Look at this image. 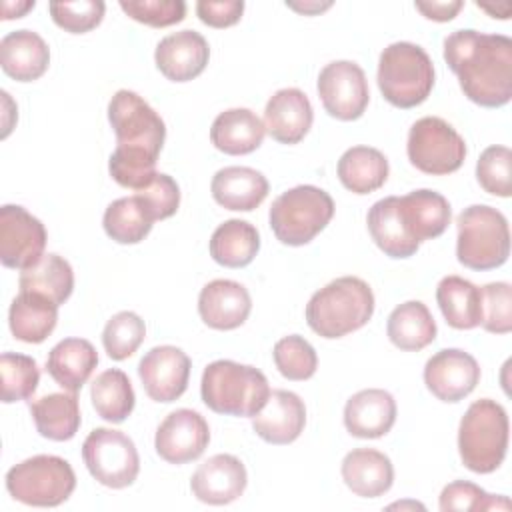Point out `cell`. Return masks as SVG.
<instances>
[{
  "instance_id": "cell-48",
  "label": "cell",
  "mask_w": 512,
  "mask_h": 512,
  "mask_svg": "<svg viewBox=\"0 0 512 512\" xmlns=\"http://www.w3.org/2000/svg\"><path fill=\"white\" fill-rule=\"evenodd\" d=\"M242 12H244L242 0H224V2L200 0V2H196L198 18L212 28L234 26L242 18Z\"/></svg>"
},
{
  "instance_id": "cell-8",
  "label": "cell",
  "mask_w": 512,
  "mask_h": 512,
  "mask_svg": "<svg viewBox=\"0 0 512 512\" xmlns=\"http://www.w3.org/2000/svg\"><path fill=\"white\" fill-rule=\"evenodd\" d=\"M334 216L332 196L312 184L282 192L270 206V228L288 246H304L320 234Z\"/></svg>"
},
{
  "instance_id": "cell-27",
  "label": "cell",
  "mask_w": 512,
  "mask_h": 512,
  "mask_svg": "<svg viewBox=\"0 0 512 512\" xmlns=\"http://www.w3.org/2000/svg\"><path fill=\"white\" fill-rule=\"evenodd\" d=\"M98 366L96 348L84 338L60 340L46 358V372L68 392H78Z\"/></svg>"
},
{
  "instance_id": "cell-39",
  "label": "cell",
  "mask_w": 512,
  "mask_h": 512,
  "mask_svg": "<svg viewBox=\"0 0 512 512\" xmlns=\"http://www.w3.org/2000/svg\"><path fill=\"white\" fill-rule=\"evenodd\" d=\"M40 382V370L34 358L16 352H2L0 356V384L2 402L12 404L30 398Z\"/></svg>"
},
{
  "instance_id": "cell-20",
  "label": "cell",
  "mask_w": 512,
  "mask_h": 512,
  "mask_svg": "<svg viewBox=\"0 0 512 512\" xmlns=\"http://www.w3.org/2000/svg\"><path fill=\"white\" fill-rule=\"evenodd\" d=\"M306 424V406L290 390H272L262 410L252 416L254 432L268 444L294 442Z\"/></svg>"
},
{
  "instance_id": "cell-21",
  "label": "cell",
  "mask_w": 512,
  "mask_h": 512,
  "mask_svg": "<svg viewBox=\"0 0 512 512\" xmlns=\"http://www.w3.org/2000/svg\"><path fill=\"white\" fill-rule=\"evenodd\" d=\"M314 120L308 96L298 88L274 92L264 108V128L280 144H298Z\"/></svg>"
},
{
  "instance_id": "cell-9",
  "label": "cell",
  "mask_w": 512,
  "mask_h": 512,
  "mask_svg": "<svg viewBox=\"0 0 512 512\" xmlns=\"http://www.w3.org/2000/svg\"><path fill=\"white\" fill-rule=\"evenodd\" d=\"M76 488L72 466L52 454L26 458L6 472V490L10 496L28 506L52 508L70 498Z\"/></svg>"
},
{
  "instance_id": "cell-38",
  "label": "cell",
  "mask_w": 512,
  "mask_h": 512,
  "mask_svg": "<svg viewBox=\"0 0 512 512\" xmlns=\"http://www.w3.org/2000/svg\"><path fill=\"white\" fill-rule=\"evenodd\" d=\"M152 224L154 220L136 196L114 200L112 204H108L102 218L104 232L118 244L142 242L152 230Z\"/></svg>"
},
{
  "instance_id": "cell-42",
  "label": "cell",
  "mask_w": 512,
  "mask_h": 512,
  "mask_svg": "<svg viewBox=\"0 0 512 512\" xmlns=\"http://www.w3.org/2000/svg\"><path fill=\"white\" fill-rule=\"evenodd\" d=\"M478 184L494 196L512 194V152L508 146H488L476 162Z\"/></svg>"
},
{
  "instance_id": "cell-11",
  "label": "cell",
  "mask_w": 512,
  "mask_h": 512,
  "mask_svg": "<svg viewBox=\"0 0 512 512\" xmlns=\"http://www.w3.org/2000/svg\"><path fill=\"white\" fill-rule=\"evenodd\" d=\"M82 458L96 482L116 490L130 486L140 472V458L132 438L112 428L92 430L82 444Z\"/></svg>"
},
{
  "instance_id": "cell-3",
  "label": "cell",
  "mask_w": 512,
  "mask_h": 512,
  "mask_svg": "<svg viewBox=\"0 0 512 512\" xmlns=\"http://www.w3.org/2000/svg\"><path fill=\"white\" fill-rule=\"evenodd\" d=\"M374 314L372 288L358 276H340L312 294L306 322L322 338H342L360 330Z\"/></svg>"
},
{
  "instance_id": "cell-41",
  "label": "cell",
  "mask_w": 512,
  "mask_h": 512,
  "mask_svg": "<svg viewBox=\"0 0 512 512\" xmlns=\"http://www.w3.org/2000/svg\"><path fill=\"white\" fill-rule=\"evenodd\" d=\"M272 358H274L278 372L284 378L296 380V382L312 378L318 368V356H316L314 346L298 334L280 338L274 344Z\"/></svg>"
},
{
  "instance_id": "cell-37",
  "label": "cell",
  "mask_w": 512,
  "mask_h": 512,
  "mask_svg": "<svg viewBox=\"0 0 512 512\" xmlns=\"http://www.w3.org/2000/svg\"><path fill=\"white\" fill-rule=\"evenodd\" d=\"M90 398L96 414L112 424L124 422L134 410V390L130 378L118 370L110 368L96 376L90 386Z\"/></svg>"
},
{
  "instance_id": "cell-14",
  "label": "cell",
  "mask_w": 512,
  "mask_h": 512,
  "mask_svg": "<svg viewBox=\"0 0 512 512\" xmlns=\"http://www.w3.org/2000/svg\"><path fill=\"white\" fill-rule=\"evenodd\" d=\"M210 442V428L202 414L190 408L170 412L156 428L154 446L168 464H186L200 458Z\"/></svg>"
},
{
  "instance_id": "cell-13",
  "label": "cell",
  "mask_w": 512,
  "mask_h": 512,
  "mask_svg": "<svg viewBox=\"0 0 512 512\" xmlns=\"http://www.w3.org/2000/svg\"><path fill=\"white\" fill-rule=\"evenodd\" d=\"M46 228L26 208L4 204L0 208V262L6 268L26 270L34 266L46 248Z\"/></svg>"
},
{
  "instance_id": "cell-15",
  "label": "cell",
  "mask_w": 512,
  "mask_h": 512,
  "mask_svg": "<svg viewBox=\"0 0 512 512\" xmlns=\"http://www.w3.org/2000/svg\"><path fill=\"white\" fill-rule=\"evenodd\" d=\"M138 376L146 394L154 402H174L188 388L190 358L176 346H154L142 356L138 364Z\"/></svg>"
},
{
  "instance_id": "cell-51",
  "label": "cell",
  "mask_w": 512,
  "mask_h": 512,
  "mask_svg": "<svg viewBox=\"0 0 512 512\" xmlns=\"http://www.w3.org/2000/svg\"><path fill=\"white\" fill-rule=\"evenodd\" d=\"M288 8L296 10V12H302V14H318L326 8L332 6V2H304V4H298V2H286Z\"/></svg>"
},
{
  "instance_id": "cell-26",
  "label": "cell",
  "mask_w": 512,
  "mask_h": 512,
  "mask_svg": "<svg viewBox=\"0 0 512 512\" xmlns=\"http://www.w3.org/2000/svg\"><path fill=\"white\" fill-rule=\"evenodd\" d=\"M214 200L226 210L250 212L268 196V180L248 166H226L218 170L210 184Z\"/></svg>"
},
{
  "instance_id": "cell-19",
  "label": "cell",
  "mask_w": 512,
  "mask_h": 512,
  "mask_svg": "<svg viewBox=\"0 0 512 512\" xmlns=\"http://www.w3.org/2000/svg\"><path fill=\"white\" fill-rule=\"evenodd\" d=\"M252 310L248 290L234 280L218 278L208 282L198 296V314L214 330H234L246 322Z\"/></svg>"
},
{
  "instance_id": "cell-12",
  "label": "cell",
  "mask_w": 512,
  "mask_h": 512,
  "mask_svg": "<svg viewBox=\"0 0 512 512\" xmlns=\"http://www.w3.org/2000/svg\"><path fill=\"white\" fill-rule=\"evenodd\" d=\"M318 96L324 110L344 122L364 114L370 90L364 70L350 60H334L318 74Z\"/></svg>"
},
{
  "instance_id": "cell-1",
  "label": "cell",
  "mask_w": 512,
  "mask_h": 512,
  "mask_svg": "<svg viewBox=\"0 0 512 512\" xmlns=\"http://www.w3.org/2000/svg\"><path fill=\"white\" fill-rule=\"evenodd\" d=\"M108 120L116 134L110 154V176L124 188L140 190L156 176V160L166 138L164 120L136 92L118 90L108 104Z\"/></svg>"
},
{
  "instance_id": "cell-34",
  "label": "cell",
  "mask_w": 512,
  "mask_h": 512,
  "mask_svg": "<svg viewBox=\"0 0 512 512\" xmlns=\"http://www.w3.org/2000/svg\"><path fill=\"white\" fill-rule=\"evenodd\" d=\"M338 178L354 194H370L388 180V160L372 146H352L338 160Z\"/></svg>"
},
{
  "instance_id": "cell-44",
  "label": "cell",
  "mask_w": 512,
  "mask_h": 512,
  "mask_svg": "<svg viewBox=\"0 0 512 512\" xmlns=\"http://www.w3.org/2000/svg\"><path fill=\"white\" fill-rule=\"evenodd\" d=\"M48 10L56 26L70 34H84L102 22L106 4L102 0L50 2Z\"/></svg>"
},
{
  "instance_id": "cell-25",
  "label": "cell",
  "mask_w": 512,
  "mask_h": 512,
  "mask_svg": "<svg viewBox=\"0 0 512 512\" xmlns=\"http://www.w3.org/2000/svg\"><path fill=\"white\" fill-rule=\"evenodd\" d=\"M342 480L356 496L378 498L392 488L394 466L380 450L356 448L342 460Z\"/></svg>"
},
{
  "instance_id": "cell-10",
  "label": "cell",
  "mask_w": 512,
  "mask_h": 512,
  "mask_svg": "<svg viewBox=\"0 0 512 512\" xmlns=\"http://www.w3.org/2000/svg\"><path fill=\"white\" fill-rule=\"evenodd\" d=\"M406 152L410 164L420 172L444 176L464 164L466 142L446 120L424 116L410 126Z\"/></svg>"
},
{
  "instance_id": "cell-4",
  "label": "cell",
  "mask_w": 512,
  "mask_h": 512,
  "mask_svg": "<svg viewBox=\"0 0 512 512\" xmlns=\"http://www.w3.org/2000/svg\"><path fill=\"white\" fill-rule=\"evenodd\" d=\"M200 396L216 414L252 418L266 404L270 386L266 376L254 366L216 360L204 368Z\"/></svg>"
},
{
  "instance_id": "cell-30",
  "label": "cell",
  "mask_w": 512,
  "mask_h": 512,
  "mask_svg": "<svg viewBox=\"0 0 512 512\" xmlns=\"http://www.w3.org/2000/svg\"><path fill=\"white\" fill-rule=\"evenodd\" d=\"M58 322V304L36 294L22 292L12 300L8 312L10 332L16 340L28 344L44 342Z\"/></svg>"
},
{
  "instance_id": "cell-35",
  "label": "cell",
  "mask_w": 512,
  "mask_h": 512,
  "mask_svg": "<svg viewBox=\"0 0 512 512\" xmlns=\"http://www.w3.org/2000/svg\"><path fill=\"white\" fill-rule=\"evenodd\" d=\"M260 250L258 230L240 218L220 224L210 238V256L214 262L226 268L248 266Z\"/></svg>"
},
{
  "instance_id": "cell-7",
  "label": "cell",
  "mask_w": 512,
  "mask_h": 512,
  "mask_svg": "<svg viewBox=\"0 0 512 512\" xmlns=\"http://www.w3.org/2000/svg\"><path fill=\"white\" fill-rule=\"evenodd\" d=\"M456 258L470 270H492L510 256L506 216L486 204H472L456 218Z\"/></svg>"
},
{
  "instance_id": "cell-24",
  "label": "cell",
  "mask_w": 512,
  "mask_h": 512,
  "mask_svg": "<svg viewBox=\"0 0 512 512\" xmlns=\"http://www.w3.org/2000/svg\"><path fill=\"white\" fill-rule=\"evenodd\" d=\"M0 64L18 82L38 80L50 64L48 44L32 30H14L0 40Z\"/></svg>"
},
{
  "instance_id": "cell-49",
  "label": "cell",
  "mask_w": 512,
  "mask_h": 512,
  "mask_svg": "<svg viewBox=\"0 0 512 512\" xmlns=\"http://www.w3.org/2000/svg\"><path fill=\"white\" fill-rule=\"evenodd\" d=\"M416 10H420L428 20L434 22H450L464 6L460 0H450V2H416Z\"/></svg>"
},
{
  "instance_id": "cell-23",
  "label": "cell",
  "mask_w": 512,
  "mask_h": 512,
  "mask_svg": "<svg viewBox=\"0 0 512 512\" xmlns=\"http://www.w3.org/2000/svg\"><path fill=\"white\" fill-rule=\"evenodd\" d=\"M398 210L408 234L420 244L444 234L452 220L448 200L434 190H412L398 198Z\"/></svg>"
},
{
  "instance_id": "cell-50",
  "label": "cell",
  "mask_w": 512,
  "mask_h": 512,
  "mask_svg": "<svg viewBox=\"0 0 512 512\" xmlns=\"http://www.w3.org/2000/svg\"><path fill=\"white\" fill-rule=\"evenodd\" d=\"M34 8V0H26V2H4L2 4V20H10V18H22L28 10Z\"/></svg>"
},
{
  "instance_id": "cell-40",
  "label": "cell",
  "mask_w": 512,
  "mask_h": 512,
  "mask_svg": "<svg viewBox=\"0 0 512 512\" xmlns=\"http://www.w3.org/2000/svg\"><path fill=\"white\" fill-rule=\"evenodd\" d=\"M146 336V324L144 320L130 310H122L114 314L102 332V344L106 354L112 360H126L130 358L138 346L144 342Z\"/></svg>"
},
{
  "instance_id": "cell-22",
  "label": "cell",
  "mask_w": 512,
  "mask_h": 512,
  "mask_svg": "<svg viewBox=\"0 0 512 512\" xmlns=\"http://www.w3.org/2000/svg\"><path fill=\"white\" fill-rule=\"evenodd\" d=\"M396 422V400L380 388H366L348 398L344 426L356 438H380Z\"/></svg>"
},
{
  "instance_id": "cell-29",
  "label": "cell",
  "mask_w": 512,
  "mask_h": 512,
  "mask_svg": "<svg viewBox=\"0 0 512 512\" xmlns=\"http://www.w3.org/2000/svg\"><path fill=\"white\" fill-rule=\"evenodd\" d=\"M368 232L376 246L390 258H410L418 252V242L408 234L400 210L398 196H386L372 204L366 216Z\"/></svg>"
},
{
  "instance_id": "cell-2",
  "label": "cell",
  "mask_w": 512,
  "mask_h": 512,
  "mask_svg": "<svg viewBox=\"0 0 512 512\" xmlns=\"http://www.w3.org/2000/svg\"><path fill=\"white\" fill-rule=\"evenodd\" d=\"M444 60L458 76L468 100L484 108H500L512 98V40L472 28L444 38Z\"/></svg>"
},
{
  "instance_id": "cell-33",
  "label": "cell",
  "mask_w": 512,
  "mask_h": 512,
  "mask_svg": "<svg viewBox=\"0 0 512 512\" xmlns=\"http://www.w3.org/2000/svg\"><path fill=\"white\" fill-rule=\"evenodd\" d=\"M386 334L396 348L418 352L434 342L436 322L424 302L408 300L390 312Z\"/></svg>"
},
{
  "instance_id": "cell-28",
  "label": "cell",
  "mask_w": 512,
  "mask_h": 512,
  "mask_svg": "<svg viewBox=\"0 0 512 512\" xmlns=\"http://www.w3.org/2000/svg\"><path fill=\"white\" fill-rule=\"evenodd\" d=\"M264 134V122L248 108H230L220 112L210 128L214 148L230 156L254 152L260 148Z\"/></svg>"
},
{
  "instance_id": "cell-18",
  "label": "cell",
  "mask_w": 512,
  "mask_h": 512,
  "mask_svg": "<svg viewBox=\"0 0 512 512\" xmlns=\"http://www.w3.org/2000/svg\"><path fill=\"white\" fill-rule=\"evenodd\" d=\"M210 46L196 30H180L164 36L154 52L156 68L172 82H188L200 76L208 64Z\"/></svg>"
},
{
  "instance_id": "cell-17",
  "label": "cell",
  "mask_w": 512,
  "mask_h": 512,
  "mask_svg": "<svg viewBox=\"0 0 512 512\" xmlns=\"http://www.w3.org/2000/svg\"><path fill=\"white\" fill-rule=\"evenodd\" d=\"M248 484V474L240 458L232 454H214L202 462L190 478L192 494L212 506L238 500Z\"/></svg>"
},
{
  "instance_id": "cell-16",
  "label": "cell",
  "mask_w": 512,
  "mask_h": 512,
  "mask_svg": "<svg viewBox=\"0 0 512 512\" xmlns=\"http://www.w3.org/2000/svg\"><path fill=\"white\" fill-rule=\"evenodd\" d=\"M478 382L480 366L476 358L460 348H444L424 366V384L442 402H460Z\"/></svg>"
},
{
  "instance_id": "cell-45",
  "label": "cell",
  "mask_w": 512,
  "mask_h": 512,
  "mask_svg": "<svg viewBox=\"0 0 512 512\" xmlns=\"http://www.w3.org/2000/svg\"><path fill=\"white\" fill-rule=\"evenodd\" d=\"M482 296V328L492 334H508L512 330V288L508 282H490L480 288Z\"/></svg>"
},
{
  "instance_id": "cell-43",
  "label": "cell",
  "mask_w": 512,
  "mask_h": 512,
  "mask_svg": "<svg viewBox=\"0 0 512 512\" xmlns=\"http://www.w3.org/2000/svg\"><path fill=\"white\" fill-rule=\"evenodd\" d=\"M440 510L454 512V510H510V502L506 496H492L484 492L480 486L456 480L444 486L440 494Z\"/></svg>"
},
{
  "instance_id": "cell-6",
  "label": "cell",
  "mask_w": 512,
  "mask_h": 512,
  "mask_svg": "<svg viewBox=\"0 0 512 512\" xmlns=\"http://www.w3.org/2000/svg\"><path fill=\"white\" fill-rule=\"evenodd\" d=\"M378 88L396 108L422 104L434 88V64L428 52L412 42L386 46L378 60Z\"/></svg>"
},
{
  "instance_id": "cell-5",
  "label": "cell",
  "mask_w": 512,
  "mask_h": 512,
  "mask_svg": "<svg viewBox=\"0 0 512 512\" xmlns=\"http://www.w3.org/2000/svg\"><path fill=\"white\" fill-rule=\"evenodd\" d=\"M508 416L502 404L490 398L468 406L458 426V452L462 464L476 474L494 472L506 458Z\"/></svg>"
},
{
  "instance_id": "cell-46",
  "label": "cell",
  "mask_w": 512,
  "mask_h": 512,
  "mask_svg": "<svg viewBox=\"0 0 512 512\" xmlns=\"http://www.w3.org/2000/svg\"><path fill=\"white\" fill-rule=\"evenodd\" d=\"M134 196L142 202L154 222L174 216L180 206V188L176 180L162 172H156V176L144 188L136 190Z\"/></svg>"
},
{
  "instance_id": "cell-36",
  "label": "cell",
  "mask_w": 512,
  "mask_h": 512,
  "mask_svg": "<svg viewBox=\"0 0 512 512\" xmlns=\"http://www.w3.org/2000/svg\"><path fill=\"white\" fill-rule=\"evenodd\" d=\"M18 284L22 292H36L60 306L74 290V272L62 256L44 254L34 266L22 270Z\"/></svg>"
},
{
  "instance_id": "cell-31",
  "label": "cell",
  "mask_w": 512,
  "mask_h": 512,
  "mask_svg": "<svg viewBox=\"0 0 512 512\" xmlns=\"http://www.w3.org/2000/svg\"><path fill=\"white\" fill-rule=\"evenodd\" d=\"M30 414L40 436L64 442L80 428V404L76 392H52L30 404Z\"/></svg>"
},
{
  "instance_id": "cell-47",
  "label": "cell",
  "mask_w": 512,
  "mask_h": 512,
  "mask_svg": "<svg viewBox=\"0 0 512 512\" xmlns=\"http://www.w3.org/2000/svg\"><path fill=\"white\" fill-rule=\"evenodd\" d=\"M120 8L132 20L152 28L178 24L186 16V2L182 0H120Z\"/></svg>"
},
{
  "instance_id": "cell-32",
  "label": "cell",
  "mask_w": 512,
  "mask_h": 512,
  "mask_svg": "<svg viewBox=\"0 0 512 512\" xmlns=\"http://www.w3.org/2000/svg\"><path fill=\"white\" fill-rule=\"evenodd\" d=\"M436 302L446 322L456 330H472L482 320L480 288L460 276H444L436 288Z\"/></svg>"
}]
</instances>
